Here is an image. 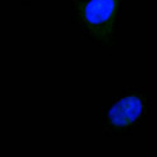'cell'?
Segmentation results:
<instances>
[{"instance_id":"7a4b0ae2","label":"cell","mask_w":157,"mask_h":157,"mask_svg":"<svg viewBox=\"0 0 157 157\" xmlns=\"http://www.w3.org/2000/svg\"><path fill=\"white\" fill-rule=\"evenodd\" d=\"M142 99L138 96H127L117 102L108 113V123L114 128L131 126L142 113Z\"/></svg>"},{"instance_id":"6da1fadb","label":"cell","mask_w":157,"mask_h":157,"mask_svg":"<svg viewBox=\"0 0 157 157\" xmlns=\"http://www.w3.org/2000/svg\"><path fill=\"white\" fill-rule=\"evenodd\" d=\"M118 3L120 0H88L79 9L86 28L102 43L108 42L113 34Z\"/></svg>"}]
</instances>
